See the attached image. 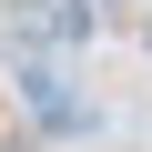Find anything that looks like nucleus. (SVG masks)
<instances>
[{"mask_svg": "<svg viewBox=\"0 0 152 152\" xmlns=\"http://www.w3.org/2000/svg\"><path fill=\"white\" fill-rule=\"evenodd\" d=\"M102 10H112V20H122V10H152V0H91V20H102Z\"/></svg>", "mask_w": 152, "mask_h": 152, "instance_id": "obj_1", "label": "nucleus"}, {"mask_svg": "<svg viewBox=\"0 0 152 152\" xmlns=\"http://www.w3.org/2000/svg\"><path fill=\"white\" fill-rule=\"evenodd\" d=\"M0 152H41V142H31V132H0Z\"/></svg>", "mask_w": 152, "mask_h": 152, "instance_id": "obj_2", "label": "nucleus"}, {"mask_svg": "<svg viewBox=\"0 0 152 152\" xmlns=\"http://www.w3.org/2000/svg\"><path fill=\"white\" fill-rule=\"evenodd\" d=\"M142 41H152V20H142Z\"/></svg>", "mask_w": 152, "mask_h": 152, "instance_id": "obj_3", "label": "nucleus"}]
</instances>
